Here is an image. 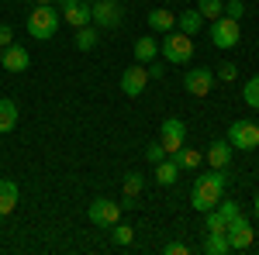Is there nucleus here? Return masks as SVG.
I'll return each mask as SVG.
<instances>
[{
    "label": "nucleus",
    "instance_id": "obj_1",
    "mask_svg": "<svg viewBox=\"0 0 259 255\" xmlns=\"http://www.w3.org/2000/svg\"><path fill=\"white\" fill-rule=\"evenodd\" d=\"M225 186H228V173H225V169H211V173L197 176L194 179V193H190L194 211H200V214L214 211L218 200H221V193H225Z\"/></svg>",
    "mask_w": 259,
    "mask_h": 255
},
{
    "label": "nucleus",
    "instance_id": "obj_2",
    "mask_svg": "<svg viewBox=\"0 0 259 255\" xmlns=\"http://www.w3.org/2000/svg\"><path fill=\"white\" fill-rule=\"evenodd\" d=\"M59 21H62V14L52 7V4H35V11L28 14V35H31V38H38V41L56 38Z\"/></svg>",
    "mask_w": 259,
    "mask_h": 255
},
{
    "label": "nucleus",
    "instance_id": "obj_3",
    "mask_svg": "<svg viewBox=\"0 0 259 255\" xmlns=\"http://www.w3.org/2000/svg\"><path fill=\"white\" fill-rule=\"evenodd\" d=\"M159 56L166 62H173V66H187V62L194 59V38L173 28V31H166V38H162Z\"/></svg>",
    "mask_w": 259,
    "mask_h": 255
},
{
    "label": "nucleus",
    "instance_id": "obj_4",
    "mask_svg": "<svg viewBox=\"0 0 259 255\" xmlns=\"http://www.w3.org/2000/svg\"><path fill=\"white\" fill-rule=\"evenodd\" d=\"M90 18H94L97 28H118L121 18H124V7H121V0H94Z\"/></svg>",
    "mask_w": 259,
    "mask_h": 255
},
{
    "label": "nucleus",
    "instance_id": "obj_5",
    "mask_svg": "<svg viewBox=\"0 0 259 255\" xmlns=\"http://www.w3.org/2000/svg\"><path fill=\"white\" fill-rule=\"evenodd\" d=\"M239 38H242L239 21L225 18V14H221L218 21H211V41H214V48H235Z\"/></svg>",
    "mask_w": 259,
    "mask_h": 255
},
{
    "label": "nucleus",
    "instance_id": "obj_6",
    "mask_svg": "<svg viewBox=\"0 0 259 255\" xmlns=\"http://www.w3.org/2000/svg\"><path fill=\"white\" fill-rule=\"evenodd\" d=\"M228 141H232V148H245V152L259 148V124L256 121H232Z\"/></svg>",
    "mask_w": 259,
    "mask_h": 255
},
{
    "label": "nucleus",
    "instance_id": "obj_7",
    "mask_svg": "<svg viewBox=\"0 0 259 255\" xmlns=\"http://www.w3.org/2000/svg\"><path fill=\"white\" fill-rule=\"evenodd\" d=\"M87 217H90L97 228H111V224H118V221H121V203L107 200V196H97V200L87 207Z\"/></svg>",
    "mask_w": 259,
    "mask_h": 255
},
{
    "label": "nucleus",
    "instance_id": "obj_8",
    "mask_svg": "<svg viewBox=\"0 0 259 255\" xmlns=\"http://www.w3.org/2000/svg\"><path fill=\"white\" fill-rule=\"evenodd\" d=\"M225 238H228V245H232V252H245L249 245H252V224H249V217L239 214L235 221H228V228H225Z\"/></svg>",
    "mask_w": 259,
    "mask_h": 255
},
{
    "label": "nucleus",
    "instance_id": "obj_9",
    "mask_svg": "<svg viewBox=\"0 0 259 255\" xmlns=\"http://www.w3.org/2000/svg\"><path fill=\"white\" fill-rule=\"evenodd\" d=\"M159 141H162V148H166V156L180 152L183 141H187V124H183L180 118H166L162 128H159Z\"/></svg>",
    "mask_w": 259,
    "mask_h": 255
},
{
    "label": "nucleus",
    "instance_id": "obj_10",
    "mask_svg": "<svg viewBox=\"0 0 259 255\" xmlns=\"http://www.w3.org/2000/svg\"><path fill=\"white\" fill-rule=\"evenodd\" d=\"M183 86H187V93H194V97H207L211 86H214V73H211L207 66H194V69H187Z\"/></svg>",
    "mask_w": 259,
    "mask_h": 255
},
{
    "label": "nucleus",
    "instance_id": "obj_11",
    "mask_svg": "<svg viewBox=\"0 0 259 255\" xmlns=\"http://www.w3.org/2000/svg\"><path fill=\"white\" fill-rule=\"evenodd\" d=\"M145 83H149V69L135 62V66H128L124 73H121V93H128V97H139L142 90H145Z\"/></svg>",
    "mask_w": 259,
    "mask_h": 255
},
{
    "label": "nucleus",
    "instance_id": "obj_12",
    "mask_svg": "<svg viewBox=\"0 0 259 255\" xmlns=\"http://www.w3.org/2000/svg\"><path fill=\"white\" fill-rule=\"evenodd\" d=\"M59 11H62V21L73 24V28L94 24V18H90V4H87V0H66V4H59Z\"/></svg>",
    "mask_w": 259,
    "mask_h": 255
},
{
    "label": "nucleus",
    "instance_id": "obj_13",
    "mask_svg": "<svg viewBox=\"0 0 259 255\" xmlns=\"http://www.w3.org/2000/svg\"><path fill=\"white\" fill-rule=\"evenodd\" d=\"M0 66H4L7 73H24V69L31 66V56H28L24 45H7L4 56H0Z\"/></svg>",
    "mask_w": 259,
    "mask_h": 255
},
{
    "label": "nucleus",
    "instance_id": "obj_14",
    "mask_svg": "<svg viewBox=\"0 0 259 255\" xmlns=\"http://www.w3.org/2000/svg\"><path fill=\"white\" fill-rule=\"evenodd\" d=\"M232 141L225 138V141H211L207 145V162H211V169H228V162H232Z\"/></svg>",
    "mask_w": 259,
    "mask_h": 255
},
{
    "label": "nucleus",
    "instance_id": "obj_15",
    "mask_svg": "<svg viewBox=\"0 0 259 255\" xmlns=\"http://www.w3.org/2000/svg\"><path fill=\"white\" fill-rule=\"evenodd\" d=\"M149 28H152V31H159V35H166V31H173V28H177V14H173V11H166V7H156V11H149Z\"/></svg>",
    "mask_w": 259,
    "mask_h": 255
},
{
    "label": "nucleus",
    "instance_id": "obj_16",
    "mask_svg": "<svg viewBox=\"0 0 259 255\" xmlns=\"http://www.w3.org/2000/svg\"><path fill=\"white\" fill-rule=\"evenodd\" d=\"M18 207V183L14 179H0V217H7Z\"/></svg>",
    "mask_w": 259,
    "mask_h": 255
},
{
    "label": "nucleus",
    "instance_id": "obj_17",
    "mask_svg": "<svg viewBox=\"0 0 259 255\" xmlns=\"http://www.w3.org/2000/svg\"><path fill=\"white\" fill-rule=\"evenodd\" d=\"M14 128H18V104L0 97V135H7V131H14Z\"/></svg>",
    "mask_w": 259,
    "mask_h": 255
},
{
    "label": "nucleus",
    "instance_id": "obj_18",
    "mask_svg": "<svg viewBox=\"0 0 259 255\" xmlns=\"http://www.w3.org/2000/svg\"><path fill=\"white\" fill-rule=\"evenodd\" d=\"M200 28H204V18H200V11H183V14H177V31H183V35H197Z\"/></svg>",
    "mask_w": 259,
    "mask_h": 255
},
{
    "label": "nucleus",
    "instance_id": "obj_19",
    "mask_svg": "<svg viewBox=\"0 0 259 255\" xmlns=\"http://www.w3.org/2000/svg\"><path fill=\"white\" fill-rule=\"evenodd\" d=\"M152 59H159V41L156 38H139L135 41V62L149 66Z\"/></svg>",
    "mask_w": 259,
    "mask_h": 255
},
{
    "label": "nucleus",
    "instance_id": "obj_20",
    "mask_svg": "<svg viewBox=\"0 0 259 255\" xmlns=\"http://www.w3.org/2000/svg\"><path fill=\"white\" fill-rule=\"evenodd\" d=\"M177 179H180V166L173 162V159L156 162V183H159V186H173Z\"/></svg>",
    "mask_w": 259,
    "mask_h": 255
},
{
    "label": "nucleus",
    "instance_id": "obj_21",
    "mask_svg": "<svg viewBox=\"0 0 259 255\" xmlns=\"http://www.w3.org/2000/svg\"><path fill=\"white\" fill-rule=\"evenodd\" d=\"M97 41H100V35H97V28H94V24H83V28H76V48H80V52L97 48Z\"/></svg>",
    "mask_w": 259,
    "mask_h": 255
},
{
    "label": "nucleus",
    "instance_id": "obj_22",
    "mask_svg": "<svg viewBox=\"0 0 259 255\" xmlns=\"http://www.w3.org/2000/svg\"><path fill=\"white\" fill-rule=\"evenodd\" d=\"M200 159H204V156H200L197 148H187V145H183L180 152H173V162L180 166V173H183V169H197Z\"/></svg>",
    "mask_w": 259,
    "mask_h": 255
},
{
    "label": "nucleus",
    "instance_id": "obj_23",
    "mask_svg": "<svg viewBox=\"0 0 259 255\" xmlns=\"http://www.w3.org/2000/svg\"><path fill=\"white\" fill-rule=\"evenodd\" d=\"M204 252H207V255H225V252H232V245H228V238H225V231H207V241H204Z\"/></svg>",
    "mask_w": 259,
    "mask_h": 255
},
{
    "label": "nucleus",
    "instance_id": "obj_24",
    "mask_svg": "<svg viewBox=\"0 0 259 255\" xmlns=\"http://www.w3.org/2000/svg\"><path fill=\"white\" fill-rule=\"evenodd\" d=\"M197 11L204 21H218L221 14H225V4L221 0H197Z\"/></svg>",
    "mask_w": 259,
    "mask_h": 255
},
{
    "label": "nucleus",
    "instance_id": "obj_25",
    "mask_svg": "<svg viewBox=\"0 0 259 255\" xmlns=\"http://www.w3.org/2000/svg\"><path fill=\"white\" fill-rule=\"evenodd\" d=\"M111 241L114 245H132L135 241V228H128V224H111Z\"/></svg>",
    "mask_w": 259,
    "mask_h": 255
},
{
    "label": "nucleus",
    "instance_id": "obj_26",
    "mask_svg": "<svg viewBox=\"0 0 259 255\" xmlns=\"http://www.w3.org/2000/svg\"><path fill=\"white\" fill-rule=\"evenodd\" d=\"M242 100H245L252 111H259V76H249V83L242 86Z\"/></svg>",
    "mask_w": 259,
    "mask_h": 255
},
{
    "label": "nucleus",
    "instance_id": "obj_27",
    "mask_svg": "<svg viewBox=\"0 0 259 255\" xmlns=\"http://www.w3.org/2000/svg\"><path fill=\"white\" fill-rule=\"evenodd\" d=\"M142 190H145V179H142L139 173H128V176H124V200H135Z\"/></svg>",
    "mask_w": 259,
    "mask_h": 255
},
{
    "label": "nucleus",
    "instance_id": "obj_28",
    "mask_svg": "<svg viewBox=\"0 0 259 255\" xmlns=\"http://www.w3.org/2000/svg\"><path fill=\"white\" fill-rule=\"evenodd\" d=\"M225 228H228V224H225V217L218 214V207L204 214V231H225Z\"/></svg>",
    "mask_w": 259,
    "mask_h": 255
},
{
    "label": "nucleus",
    "instance_id": "obj_29",
    "mask_svg": "<svg viewBox=\"0 0 259 255\" xmlns=\"http://www.w3.org/2000/svg\"><path fill=\"white\" fill-rule=\"evenodd\" d=\"M218 214L225 217V224H228V221H235V217L242 214V207L235 203V200H218Z\"/></svg>",
    "mask_w": 259,
    "mask_h": 255
},
{
    "label": "nucleus",
    "instance_id": "obj_30",
    "mask_svg": "<svg viewBox=\"0 0 259 255\" xmlns=\"http://www.w3.org/2000/svg\"><path fill=\"white\" fill-rule=\"evenodd\" d=\"M225 18L242 21L245 18V4H242V0H228V4H225Z\"/></svg>",
    "mask_w": 259,
    "mask_h": 255
},
{
    "label": "nucleus",
    "instance_id": "obj_31",
    "mask_svg": "<svg viewBox=\"0 0 259 255\" xmlns=\"http://www.w3.org/2000/svg\"><path fill=\"white\" fill-rule=\"evenodd\" d=\"M145 159L156 166V162H162L166 159V148H162V141H152V145H145Z\"/></svg>",
    "mask_w": 259,
    "mask_h": 255
},
{
    "label": "nucleus",
    "instance_id": "obj_32",
    "mask_svg": "<svg viewBox=\"0 0 259 255\" xmlns=\"http://www.w3.org/2000/svg\"><path fill=\"white\" fill-rule=\"evenodd\" d=\"M235 76H239V66H235V62H221V79L232 83Z\"/></svg>",
    "mask_w": 259,
    "mask_h": 255
},
{
    "label": "nucleus",
    "instance_id": "obj_33",
    "mask_svg": "<svg viewBox=\"0 0 259 255\" xmlns=\"http://www.w3.org/2000/svg\"><path fill=\"white\" fill-rule=\"evenodd\" d=\"M7 45H14V31H11V24H0V48H7Z\"/></svg>",
    "mask_w": 259,
    "mask_h": 255
},
{
    "label": "nucleus",
    "instance_id": "obj_34",
    "mask_svg": "<svg viewBox=\"0 0 259 255\" xmlns=\"http://www.w3.org/2000/svg\"><path fill=\"white\" fill-rule=\"evenodd\" d=\"M190 252V245H183V241H169L166 245V255H187Z\"/></svg>",
    "mask_w": 259,
    "mask_h": 255
},
{
    "label": "nucleus",
    "instance_id": "obj_35",
    "mask_svg": "<svg viewBox=\"0 0 259 255\" xmlns=\"http://www.w3.org/2000/svg\"><path fill=\"white\" fill-rule=\"evenodd\" d=\"M145 69H149V79H162V66H159V62H156V59L149 62Z\"/></svg>",
    "mask_w": 259,
    "mask_h": 255
},
{
    "label": "nucleus",
    "instance_id": "obj_36",
    "mask_svg": "<svg viewBox=\"0 0 259 255\" xmlns=\"http://www.w3.org/2000/svg\"><path fill=\"white\" fill-rule=\"evenodd\" d=\"M35 4H56V0H35Z\"/></svg>",
    "mask_w": 259,
    "mask_h": 255
},
{
    "label": "nucleus",
    "instance_id": "obj_37",
    "mask_svg": "<svg viewBox=\"0 0 259 255\" xmlns=\"http://www.w3.org/2000/svg\"><path fill=\"white\" fill-rule=\"evenodd\" d=\"M256 217H259V196H256Z\"/></svg>",
    "mask_w": 259,
    "mask_h": 255
},
{
    "label": "nucleus",
    "instance_id": "obj_38",
    "mask_svg": "<svg viewBox=\"0 0 259 255\" xmlns=\"http://www.w3.org/2000/svg\"><path fill=\"white\" fill-rule=\"evenodd\" d=\"M56 4H66V0H56Z\"/></svg>",
    "mask_w": 259,
    "mask_h": 255
},
{
    "label": "nucleus",
    "instance_id": "obj_39",
    "mask_svg": "<svg viewBox=\"0 0 259 255\" xmlns=\"http://www.w3.org/2000/svg\"><path fill=\"white\" fill-rule=\"evenodd\" d=\"M256 179H259V169H256Z\"/></svg>",
    "mask_w": 259,
    "mask_h": 255
},
{
    "label": "nucleus",
    "instance_id": "obj_40",
    "mask_svg": "<svg viewBox=\"0 0 259 255\" xmlns=\"http://www.w3.org/2000/svg\"><path fill=\"white\" fill-rule=\"evenodd\" d=\"M0 56H4V48H0Z\"/></svg>",
    "mask_w": 259,
    "mask_h": 255
},
{
    "label": "nucleus",
    "instance_id": "obj_41",
    "mask_svg": "<svg viewBox=\"0 0 259 255\" xmlns=\"http://www.w3.org/2000/svg\"><path fill=\"white\" fill-rule=\"evenodd\" d=\"M87 4H94V0H87Z\"/></svg>",
    "mask_w": 259,
    "mask_h": 255
}]
</instances>
